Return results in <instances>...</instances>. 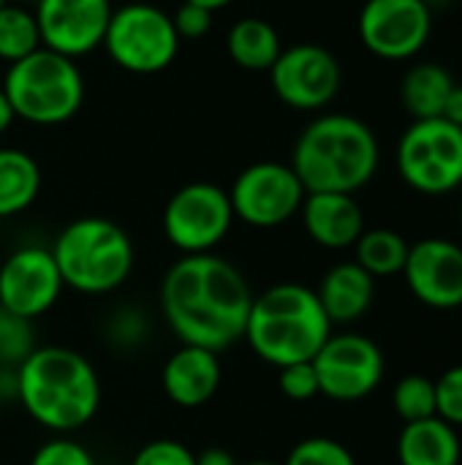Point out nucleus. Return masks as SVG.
I'll return each instance as SVG.
<instances>
[{
    "label": "nucleus",
    "instance_id": "1",
    "mask_svg": "<svg viewBox=\"0 0 462 465\" xmlns=\"http://www.w3.org/2000/svg\"><path fill=\"white\" fill-rule=\"evenodd\" d=\"M253 294L242 272L215 256L193 253L174 262L161 286V308L185 346L226 351L245 338Z\"/></svg>",
    "mask_w": 462,
    "mask_h": 465
},
{
    "label": "nucleus",
    "instance_id": "2",
    "mask_svg": "<svg viewBox=\"0 0 462 465\" xmlns=\"http://www.w3.org/2000/svg\"><path fill=\"white\" fill-rule=\"evenodd\" d=\"M16 398L46 430L71 433L84 428L101 406L95 368L74 349H33L16 368Z\"/></svg>",
    "mask_w": 462,
    "mask_h": 465
},
{
    "label": "nucleus",
    "instance_id": "3",
    "mask_svg": "<svg viewBox=\"0 0 462 465\" xmlns=\"http://www.w3.org/2000/svg\"><path fill=\"white\" fill-rule=\"evenodd\" d=\"M291 169L308 193H354L378 169V139L351 114H321L297 139Z\"/></svg>",
    "mask_w": 462,
    "mask_h": 465
},
{
    "label": "nucleus",
    "instance_id": "4",
    "mask_svg": "<svg viewBox=\"0 0 462 465\" xmlns=\"http://www.w3.org/2000/svg\"><path fill=\"white\" fill-rule=\"evenodd\" d=\"M332 335V324L313 289L278 283L253 297L245 341L264 362L286 368L310 362Z\"/></svg>",
    "mask_w": 462,
    "mask_h": 465
},
{
    "label": "nucleus",
    "instance_id": "5",
    "mask_svg": "<svg viewBox=\"0 0 462 465\" xmlns=\"http://www.w3.org/2000/svg\"><path fill=\"white\" fill-rule=\"evenodd\" d=\"M60 278L79 294H109L133 270V242L109 218H79L68 223L52 248Z\"/></svg>",
    "mask_w": 462,
    "mask_h": 465
},
{
    "label": "nucleus",
    "instance_id": "6",
    "mask_svg": "<svg viewBox=\"0 0 462 465\" xmlns=\"http://www.w3.org/2000/svg\"><path fill=\"white\" fill-rule=\"evenodd\" d=\"M3 93L16 117L33 125H60L84 101V79L76 63L46 46L8 65Z\"/></svg>",
    "mask_w": 462,
    "mask_h": 465
},
{
    "label": "nucleus",
    "instance_id": "7",
    "mask_svg": "<svg viewBox=\"0 0 462 465\" xmlns=\"http://www.w3.org/2000/svg\"><path fill=\"white\" fill-rule=\"evenodd\" d=\"M398 172L419 193L444 196L462 185V128L444 117L414 120L398 142Z\"/></svg>",
    "mask_w": 462,
    "mask_h": 465
},
{
    "label": "nucleus",
    "instance_id": "8",
    "mask_svg": "<svg viewBox=\"0 0 462 465\" xmlns=\"http://www.w3.org/2000/svg\"><path fill=\"white\" fill-rule=\"evenodd\" d=\"M103 46L109 57L131 74H158L180 52L172 16L150 3H131L112 11Z\"/></svg>",
    "mask_w": 462,
    "mask_h": 465
},
{
    "label": "nucleus",
    "instance_id": "9",
    "mask_svg": "<svg viewBox=\"0 0 462 465\" xmlns=\"http://www.w3.org/2000/svg\"><path fill=\"white\" fill-rule=\"evenodd\" d=\"M234 221L229 191L215 183L182 185L163 210V234L182 256L212 253Z\"/></svg>",
    "mask_w": 462,
    "mask_h": 465
},
{
    "label": "nucleus",
    "instance_id": "10",
    "mask_svg": "<svg viewBox=\"0 0 462 465\" xmlns=\"http://www.w3.org/2000/svg\"><path fill=\"white\" fill-rule=\"evenodd\" d=\"M308 191L300 183L291 163L261 161L242 169L229 191L234 218L256 229H272L286 223L302 210Z\"/></svg>",
    "mask_w": 462,
    "mask_h": 465
},
{
    "label": "nucleus",
    "instance_id": "11",
    "mask_svg": "<svg viewBox=\"0 0 462 465\" xmlns=\"http://www.w3.org/2000/svg\"><path fill=\"white\" fill-rule=\"evenodd\" d=\"M319 390L329 401L368 398L384 379V354L365 335H329L313 357Z\"/></svg>",
    "mask_w": 462,
    "mask_h": 465
},
{
    "label": "nucleus",
    "instance_id": "12",
    "mask_svg": "<svg viewBox=\"0 0 462 465\" xmlns=\"http://www.w3.org/2000/svg\"><path fill=\"white\" fill-rule=\"evenodd\" d=\"M340 63L319 44H294L270 68L275 95L300 112L324 109L340 90Z\"/></svg>",
    "mask_w": 462,
    "mask_h": 465
},
{
    "label": "nucleus",
    "instance_id": "13",
    "mask_svg": "<svg viewBox=\"0 0 462 465\" xmlns=\"http://www.w3.org/2000/svg\"><path fill=\"white\" fill-rule=\"evenodd\" d=\"M433 33V8L425 0H368L359 14V38L381 60H411Z\"/></svg>",
    "mask_w": 462,
    "mask_h": 465
},
{
    "label": "nucleus",
    "instance_id": "14",
    "mask_svg": "<svg viewBox=\"0 0 462 465\" xmlns=\"http://www.w3.org/2000/svg\"><path fill=\"white\" fill-rule=\"evenodd\" d=\"M63 286L54 256L46 248H19L0 264V305L27 322L44 316Z\"/></svg>",
    "mask_w": 462,
    "mask_h": 465
},
{
    "label": "nucleus",
    "instance_id": "15",
    "mask_svg": "<svg viewBox=\"0 0 462 465\" xmlns=\"http://www.w3.org/2000/svg\"><path fill=\"white\" fill-rule=\"evenodd\" d=\"M109 19V0H38L35 5L41 44L71 60L103 46Z\"/></svg>",
    "mask_w": 462,
    "mask_h": 465
},
{
    "label": "nucleus",
    "instance_id": "16",
    "mask_svg": "<svg viewBox=\"0 0 462 465\" xmlns=\"http://www.w3.org/2000/svg\"><path fill=\"white\" fill-rule=\"evenodd\" d=\"M403 275L419 302L438 311L462 305V248L457 242L441 237L419 240L408 251Z\"/></svg>",
    "mask_w": 462,
    "mask_h": 465
},
{
    "label": "nucleus",
    "instance_id": "17",
    "mask_svg": "<svg viewBox=\"0 0 462 465\" xmlns=\"http://www.w3.org/2000/svg\"><path fill=\"white\" fill-rule=\"evenodd\" d=\"M221 360L210 349L185 346L177 349L163 365V392L174 406L199 409L210 403L221 387Z\"/></svg>",
    "mask_w": 462,
    "mask_h": 465
},
{
    "label": "nucleus",
    "instance_id": "18",
    "mask_svg": "<svg viewBox=\"0 0 462 465\" xmlns=\"http://www.w3.org/2000/svg\"><path fill=\"white\" fill-rule=\"evenodd\" d=\"M300 213L310 240L332 251L357 245L365 232V215L354 193H308Z\"/></svg>",
    "mask_w": 462,
    "mask_h": 465
},
{
    "label": "nucleus",
    "instance_id": "19",
    "mask_svg": "<svg viewBox=\"0 0 462 465\" xmlns=\"http://www.w3.org/2000/svg\"><path fill=\"white\" fill-rule=\"evenodd\" d=\"M376 278L368 275L357 262H343V264H335L316 297L329 319V324H351L357 319H362L373 302V292H376Z\"/></svg>",
    "mask_w": 462,
    "mask_h": 465
},
{
    "label": "nucleus",
    "instance_id": "20",
    "mask_svg": "<svg viewBox=\"0 0 462 465\" xmlns=\"http://www.w3.org/2000/svg\"><path fill=\"white\" fill-rule=\"evenodd\" d=\"M400 465H457L460 439L457 430L441 417L422 422H406L398 439Z\"/></svg>",
    "mask_w": 462,
    "mask_h": 465
},
{
    "label": "nucleus",
    "instance_id": "21",
    "mask_svg": "<svg viewBox=\"0 0 462 465\" xmlns=\"http://www.w3.org/2000/svg\"><path fill=\"white\" fill-rule=\"evenodd\" d=\"M455 76L438 63H419L406 71L400 84V98L414 120L441 117L449 93L455 90Z\"/></svg>",
    "mask_w": 462,
    "mask_h": 465
},
{
    "label": "nucleus",
    "instance_id": "22",
    "mask_svg": "<svg viewBox=\"0 0 462 465\" xmlns=\"http://www.w3.org/2000/svg\"><path fill=\"white\" fill-rule=\"evenodd\" d=\"M226 46H229V57L245 71H270L283 52L278 30L256 16L240 19L229 30Z\"/></svg>",
    "mask_w": 462,
    "mask_h": 465
},
{
    "label": "nucleus",
    "instance_id": "23",
    "mask_svg": "<svg viewBox=\"0 0 462 465\" xmlns=\"http://www.w3.org/2000/svg\"><path fill=\"white\" fill-rule=\"evenodd\" d=\"M41 191L38 163L14 147L0 150V218L25 213Z\"/></svg>",
    "mask_w": 462,
    "mask_h": 465
},
{
    "label": "nucleus",
    "instance_id": "24",
    "mask_svg": "<svg viewBox=\"0 0 462 465\" xmlns=\"http://www.w3.org/2000/svg\"><path fill=\"white\" fill-rule=\"evenodd\" d=\"M357 264L373 275V278H392L400 275L408 259L411 245L406 242L403 234L392 232V229H370L362 232V237L357 240Z\"/></svg>",
    "mask_w": 462,
    "mask_h": 465
},
{
    "label": "nucleus",
    "instance_id": "25",
    "mask_svg": "<svg viewBox=\"0 0 462 465\" xmlns=\"http://www.w3.org/2000/svg\"><path fill=\"white\" fill-rule=\"evenodd\" d=\"M35 49H41V30L35 14L5 3L0 8V60L11 65L33 54Z\"/></svg>",
    "mask_w": 462,
    "mask_h": 465
},
{
    "label": "nucleus",
    "instance_id": "26",
    "mask_svg": "<svg viewBox=\"0 0 462 465\" xmlns=\"http://www.w3.org/2000/svg\"><path fill=\"white\" fill-rule=\"evenodd\" d=\"M392 406L403 422H422V420L438 417L436 414V381L419 373L400 379L392 392Z\"/></svg>",
    "mask_w": 462,
    "mask_h": 465
},
{
    "label": "nucleus",
    "instance_id": "27",
    "mask_svg": "<svg viewBox=\"0 0 462 465\" xmlns=\"http://www.w3.org/2000/svg\"><path fill=\"white\" fill-rule=\"evenodd\" d=\"M33 327L27 319L5 311L0 305V362L22 365V360L33 351Z\"/></svg>",
    "mask_w": 462,
    "mask_h": 465
},
{
    "label": "nucleus",
    "instance_id": "28",
    "mask_svg": "<svg viewBox=\"0 0 462 465\" xmlns=\"http://www.w3.org/2000/svg\"><path fill=\"white\" fill-rule=\"evenodd\" d=\"M283 465H357L354 455L335 439L313 436L300 441Z\"/></svg>",
    "mask_w": 462,
    "mask_h": 465
},
{
    "label": "nucleus",
    "instance_id": "29",
    "mask_svg": "<svg viewBox=\"0 0 462 465\" xmlns=\"http://www.w3.org/2000/svg\"><path fill=\"white\" fill-rule=\"evenodd\" d=\"M278 371H280L278 387L289 401L305 403V401H313L316 395H321L313 360L310 362H294V365H286V368H278Z\"/></svg>",
    "mask_w": 462,
    "mask_h": 465
},
{
    "label": "nucleus",
    "instance_id": "30",
    "mask_svg": "<svg viewBox=\"0 0 462 465\" xmlns=\"http://www.w3.org/2000/svg\"><path fill=\"white\" fill-rule=\"evenodd\" d=\"M436 414L452 428L462 425V365L449 368L436 381Z\"/></svg>",
    "mask_w": 462,
    "mask_h": 465
},
{
    "label": "nucleus",
    "instance_id": "31",
    "mask_svg": "<svg viewBox=\"0 0 462 465\" xmlns=\"http://www.w3.org/2000/svg\"><path fill=\"white\" fill-rule=\"evenodd\" d=\"M131 465H196V455L185 444H180V441L158 439V441L144 444L133 455V463Z\"/></svg>",
    "mask_w": 462,
    "mask_h": 465
},
{
    "label": "nucleus",
    "instance_id": "32",
    "mask_svg": "<svg viewBox=\"0 0 462 465\" xmlns=\"http://www.w3.org/2000/svg\"><path fill=\"white\" fill-rule=\"evenodd\" d=\"M30 465H95V460L82 444L71 439H52L33 455Z\"/></svg>",
    "mask_w": 462,
    "mask_h": 465
},
{
    "label": "nucleus",
    "instance_id": "33",
    "mask_svg": "<svg viewBox=\"0 0 462 465\" xmlns=\"http://www.w3.org/2000/svg\"><path fill=\"white\" fill-rule=\"evenodd\" d=\"M172 25L182 38H202L210 33V25H212V11L202 8V5H193V3H180V8L172 14Z\"/></svg>",
    "mask_w": 462,
    "mask_h": 465
},
{
    "label": "nucleus",
    "instance_id": "34",
    "mask_svg": "<svg viewBox=\"0 0 462 465\" xmlns=\"http://www.w3.org/2000/svg\"><path fill=\"white\" fill-rule=\"evenodd\" d=\"M196 465H240L234 455L223 447H207L204 452L196 455Z\"/></svg>",
    "mask_w": 462,
    "mask_h": 465
},
{
    "label": "nucleus",
    "instance_id": "35",
    "mask_svg": "<svg viewBox=\"0 0 462 465\" xmlns=\"http://www.w3.org/2000/svg\"><path fill=\"white\" fill-rule=\"evenodd\" d=\"M444 120H449L452 125L462 128V84H455V90L449 93L447 98V106H444Z\"/></svg>",
    "mask_w": 462,
    "mask_h": 465
},
{
    "label": "nucleus",
    "instance_id": "36",
    "mask_svg": "<svg viewBox=\"0 0 462 465\" xmlns=\"http://www.w3.org/2000/svg\"><path fill=\"white\" fill-rule=\"evenodd\" d=\"M14 109H11V104H8V98H5V93H3V87H0V136L11 128V123H14Z\"/></svg>",
    "mask_w": 462,
    "mask_h": 465
},
{
    "label": "nucleus",
    "instance_id": "37",
    "mask_svg": "<svg viewBox=\"0 0 462 465\" xmlns=\"http://www.w3.org/2000/svg\"><path fill=\"white\" fill-rule=\"evenodd\" d=\"M185 3H193V5H202V8H207V11H218V8H223V5H229L231 0H185Z\"/></svg>",
    "mask_w": 462,
    "mask_h": 465
},
{
    "label": "nucleus",
    "instance_id": "38",
    "mask_svg": "<svg viewBox=\"0 0 462 465\" xmlns=\"http://www.w3.org/2000/svg\"><path fill=\"white\" fill-rule=\"evenodd\" d=\"M240 465H283V463H275V460H251V463H240Z\"/></svg>",
    "mask_w": 462,
    "mask_h": 465
},
{
    "label": "nucleus",
    "instance_id": "39",
    "mask_svg": "<svg viewBox=\"0 0 462 465\" xmlns=\"http://www.w3.org/2000/svg\"><path fill=\"white\" fill-rule=\"evenodd\" d=\"M425 3H428V5H430V8H433V5H447V3H449V0H425Z\"/></svg>",
    "mask_w": 462,
    "mask_h": 465
},
{
    "label": "nucleus",
    "instance_id": "40",
    "mask_svg": "<svg viewBox=\"0 0 462 465\" xmlns=\"http://www.w3.org/2000/svg\"><path fill=\"white\" fill-rule=\"evenodd\" d=\"M3 5H5V0H0V8H3Z\"/></svg>",
    "mask_w": 462,
    "mask_h": 465
},
{
    "label": "nucleus",
    "instance_id": "41",
    "mask_svg": "<svg viewBox=\"0 0 462 465\" xmlns=\"http://www.w3.org/2000/svg\"><path fill=\"white\" fill-rule=\"evenodd\" d=\"M0 242H3V237H0Z\"/></svg>",
    "mask_w": 462,
    "mask_h": 465
}]
</instances>
